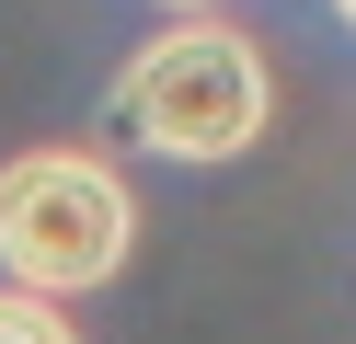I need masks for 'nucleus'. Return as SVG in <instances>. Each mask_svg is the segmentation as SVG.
<instances>
[{"label": "nucleus", "instance_id": "nucleus-1", "mask_svg": "<svg viewBox=\"0 0 356 344\" xmlns=\"http://www.w3.org/2000/svg\"><path fill=\"white\" fill-rule=\"evenodd\" d=\"M115 126L138 138V149L161 161H230L264 138V58L253 35H230V23H172V35H149L138 58H127L115 81Z\"/></svg>", "mask_w": 356, "mask_h": 344}, {"label": "nucleus", "instance_id": "nucleus-2", "mask_svg": "<svg viewBox=\"0 0 356 344\" xmlns=\"http://www.w3.org/2000/svg\"><path fill=\"white\" fill-rule=\"evenodd\" d=\"M127 183L104 172L92 149H24L0 161V264L24 298H70V287H104L127 264Z\"/></svg>", "mask_w": 356, "mask_h": 344}, {"label": "nucleus", "instance_id": "nucleus-3", "mask_svg": "<svg viewBox=\"0 0 356 344\" xmlns=\"http://www.w3.org/2000/svg\"><path fill=\"white\" fill-rule=\"evenodd\" d=\"M0 344H81L70 321L47 310V298H24V287H0Z\"/></svg>", "mask_w": 356, "mask_h": 344}, {"label": "nucleus", "instance_id": "nucleus-4", "mask_svg": "<svg viewBox=\"0 0 356 344\" xmlns=\"http://www.w3.org/2000/svg\"><path fill=\"white\" fill-rule=\"evenodd\" d=\"M172 12H207V0H172Z\"/></svg>", "mask_w": 356, "mask_h": 344}, {"label": "nucleus", "instance_id": "nucleus-5", "mask_svg": "<svg viewBox=\"0 0 356 344\" xmlns=\"http://www.w3.org/2000/svg\"><path fill=\"white\" fill-rule=\"evenodd\" d=\"M333 12H345V23H356V0H333Z\"/></svg>", "mask_w": 356, "mask_h": 344}]
</instances>
